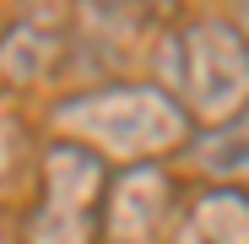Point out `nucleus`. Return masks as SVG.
<instances>
[{
    "instance_id": "6e6552de",
    "label": "nucleus",
    "mask_w": 249,
    "mask_h": 244,
    "mask_svg": "<svg viewBox=\"0 0 249 244\" xmlns=\"http://www.w3.org/2000/svg\"><path fill=\"white\" fill-rule=\"evenodd\" d=\"M184 157L195 163V174L206 185H233V190H249V109L217 119L184 141Z\"/></svg>"
},
{
    "instance_id": "0eeeda50",
    "label": "nucleus",
    "mask_w": 249,
    "mask_h": 244,
    "mask_svg": "<svg viewBox=\"0 0 249 244\" xmlns=\"http://www.w3.org/2000/svg\"><path fill=\"white\" fill-rule=\"evenodd\" d=\"M174 17H179V0H81V33H71V44L119 49L130 38H157Z\"/></svg>"
},
{
    "instance_id": "7ed1b4c3",
    "label": "nucleus",
    "mask_w": 249,
    "mask_h": 244,
    "mask_svg": "<svg viewBox=\"0 0 249 244\" xmlns=\"http://www.w3.org/2000/svg\"><path fill=\"white\" fill-rule=\"evenodd\" d=\"M103 185H108L103 157L44 136L33 152V201L17 244H98Z\"/></svg>"
},
{
    "instance_id": "39448f33",
    "label": "nucleus",
    "mask_w": 249,
    "mask_h": 244,
    "mask_svg": "<svg viewBox=\"0 0 249 244\" xmlns=\"http://www.w3.org/2000/svg\"><path fill=\"white\" fill-rule=\"evenodd\" d=\"M71 65H76V44L60 22L27 17V22L0 27V87H11V93L60 87Z\"/></svg>"
},
{
    "instance_id": "1a4fd4ad",
    "label": "nucleus",
    "mask_w": 249,
    "mask_h": 244,
    "mask_svg": "<svg viewBox=\"0 0 249 244\" xmlns=\"http://www.w3.org/2000/svg\"><path fill=\"white\" fill-rule=\"evenodd\" d=\"M33 152H38V147H27V141H22V131L11 125L6 114H0V195L17 190V179H22V174H33Z\"/></svg>"
},
{
    "instance_id": "20e7f679",
    "label": "nucleus",
    "mask_w": 249,
    "mask_h": 244,
    "mask_svg": "<svg viewBox=\"0 0 249 244\" xmlns=\"http://www.w3.org/2000/svg\"><path fill=\"white\" fill-rule=\"evenodd\" d=\"M179 217V179L168 163H124L108 169L98 244H168Z\"/></svg>"
},
{
    "instance_id": "f03ea898",
    "label": "nucleus",
    "mask_w": 249,
    "mask_h": 244,
    "mask_svg": "<svg viewBox=\"0 0 249 244\" xmlns=\"http://www.w3.org/2000/svg\"><path fill=\"white\" fill-rule=\"evenodd\" d=\"M152 81L206 131L249 109V44L228 17H174L152 38Z\"/></svg>"
},
{
    "instance_id": "f257e3e1",
    "label": "nucleus",
    "mask_w": 249,
    "mask_h": 244,
    "mask_svg": "<svg viewBox=\"0 0 249 244\" xmlns=\"http://www.w3.org/2000/svg\"><path fill=\"white\" fill-rule=\"evenodd\" d=\"M44 125L54 141H71L81 152L103 157L108 169L124 163H168L195 136L190 114L157 87L152 76H108L71 87L49 103Z\"/></svg>"
},
{
    "instance_id": "9b49d317",
    "label": "nucleus",
    "mask_w": 249,
    "mask_h": 244,
    "mask_svg": "<svg viewBox=\"0 0 249 244\" xmlns=\"http://www.w3.org/2000/svg\"><path fill=\"white\" fill-rule=\"evenodd\" d=\"M0 244H17V239H11V228H6V217H0Z\"/></svg>"
},
{
    "instance_id": "423d86ee",
    "label": "nucleus",
    "mask_w": 249,
    "mask_h": 244,
    "mask_svg": "<svg viewBox=\"0 0 249 244\" xmlns=\"http://www.w3.org/2000/svg\"><path fill=\"white\" fill-rule=\"evenodd\" d=\"M168 244H249V190L200 185L190 201H179Z\"/></svg>"
},
{
    "instance_id": "9d476101",
    "label": "nucleus",
    "mask_w": 249,
    "mask_h": 244,
    "mask_svg": "<svg viewBox=\"0 0 249 244\" xmlns=\"http://www.w3.org/2000/svg\"><path fill=\"white\" fill-rule=\"evenodd\" d=\"M233 27H238V38L249 44V0H233V17H228Z\"/></svg>"
}]
</instances>
